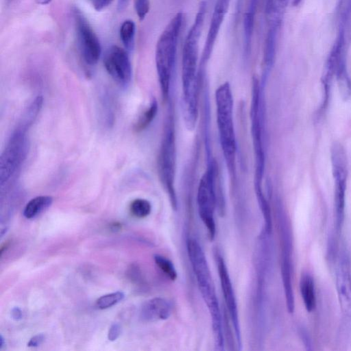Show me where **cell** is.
Listing matches in <instances>:
<instances>
[{"label":"cell","instance_id":"6da1fadb","mask_svg":"<svg viewBox=\"0 0 351 351\" xmlns=\"http://www.w3.org/2000/svg\"><path fill=\"white\" fill-rule=\"evenodd\" d=\"M206 3L199 4L195 21L186 36L182 57L183 112L188 115L198 112L197 98L200 80L197 77V64L199 43L203 29Z\"/></svg>","mask_w":351,"mask_h":351},{"label":"cell","instance_id":"7a4b0ae2","mask_svg":"<svg viewBox=\"0 0 351 351\" xmlns=\"http://www.w3.org/2000/svg\"><path fill=\"white\" fill-rule=\"evenodd\" d=\"M186 248L199 290L210 315L215 348L223 350L224 339L221 311L206 257L200 244L195 239H188Z\"/></svg>","mask_w":351,"mask_h":351},{"label":"cell","instance_id":"3957f363","mask_svg":"<svg viewBox=\"0 0 351 351\" xmlns=\"http://www.w3.org/2000/svg\"><path fill=\"white\" fill-rule=\"evenodd\" d=\"M182 22L183 14L182 12L177 13L166 26L156 43V66L164 100L167 98L169 95Z\"/></svg>","mask_w":351,"mask_h":351},{"label":"cell","instance_id":"277c9868","mask_svg":"<svg viewBox=\"0 0 351 351\" xmlns=\"http://www.w3.org/2000/svg\"><path fill=\"white\" fill-rule=\"evenodd\" d=\"M217 122L221 149L229 173L235 178L236 139L233 123V98L228 82L215 92Z\"/></svg>","mask_w":351,"mask_h":351},{"label":"cell","instance_id":"5b68a950","mask_svg":"<svg viewBox=\"0 0 351 351\" xmlns=\"http://www.w3.org/2000/svg\"><path fill=\"white\" fill-rule=\"evenodd\" d=\"M171 117L168 118L159 156V169L162 182L165 185L172 207L177 208V199L174 189L176 171V145L174 130Z\"/></svg>","mask_w":351,"mask_h":351},{"label":"cell","instance_id":"8992f818","mask_svg":"<svg viewBox=\"0 0 351 351\" xmlns=\"http://www.w3.org/2000/svg\"><path fill=\"white\" fill-rule=\"evenodd\" d=\"M215 171L213 167L208 169L201 178L197 190V206L199 217L207 229L210 240L216 233L215 210L217 204L215 190Z\"/></svg>","mask_w":351,"mask_h":351},{"label":"cell","instance_id":"52a82bcc","mask_svg":"<svg viewBox=\"0 0 351 351\" xmlns=\"http://www.w3.org/2000/svg\"><path fill=\"white\" fill-rule=\"evenodd\" d=\"M73 16L81 56L87 64L95 65L101 53L99 38L86 17L77 8L73 10Z\"/></svg>","mask_w":351,"mask_h":351},{"label":"cell","instance_id":"ba28073f","mask_svg":"<svg viewBox=\"0 0 351 351\" xmlns=\"http://www.w3.org/2000/svg\"><path fill=\"white\" fill-rule=\"evenodd\" d=\"M25 130L19 128L12 135L0 158V183L3 185L19 167L27 152Z\"/></svg>","mask_w":351,"mask_h":351},{"label":"cell","instance_id":"9c48e42d","mask_svg":"<svg viewBox=\"0 0 351 351\" xmlns=\"http://www.w3.org/2000/svg\"><path fill=\"white\" fill-rule=\"evenodd\" d=\"M259 82L258 79L255 77L253 79V93L251 108L252 130L256 160L255 187H261L265 165L259 117Z\"/></svg>","mask_w":351,"mask_h":351},{"label":"cell","instance_id":"30bf717a","mask_svg":"<svg viewBox=\"0 0 351 351\" xmlns=\"http://www.w3.org/2000/svg\"><path fill=\"white\" fill-rule=\"evenodd\" d=\"M216 261L225 304L228 311L231 322L232 323L238 348L239 350H241V334L238 315L237 300L232 287V284L226 263L220 254L216 255Z\"/></svg>","mask_w":351,"mask_h":351},{"label":"cell","instance_id":"8fae6325","mask_svg":"<svg viewBox=\"0 0 351 351\" xmlns=\"http://www.w3.org/2000/svg\"><path fill=\"white\" fill-rule=\"evenodd\" d=\"M106 70L119 84L127 85L132 77V66L128 52L117 45L110 47L104 58Z\"/></svg>","mask_w":351,"mask_h":351},{"label":"cell","instance_id":"7c38bea8","mask_svg":"<svg viewBox=\"0 0 351 351\" xmlns=\"http://www.w3.org/2000/svg\"><path fill=\"white\" fill-rule=\"evenodd\" d=\"M336 288L341 311L351 320V273L348 254L341 252L336 269Z\"/></svg>","mask_w":351,"mask_h":351},{"label":"cell","instance_id":"4fadbf2b","mask_svg":"<svg viewBox=\"0 0 351 351\" xmlns=\"http://www.w3.org/2000/svg\"><path fill=\"white\" fill-rule=\"evenodd\" d=\"M230 1L231 0H217L215 3L202 55L200 64L206 65L211 56L221 26L228 12Z\"/></svg>","mask_w":351,"mask_h":351},{"label":"cell","instance_id":"5bb4252c","mask_svg":"<svg viewBox=\"0 0 351 351\" xmlns=\"http://www.w3.org/2000/svg\"><path fill=\"white\" fill-rule=\"evenodd\" d=\"M172 312L171 303L163 298H154L143 304L141 309V318L147 322L168 319Z\"/></svg>","mask_w":351,"mask_h":351},{"label":"cell","instance_id":"9a60e30c","mask_svg":"<svg viewBox=\"0 0 351 351\" xmlns=\"http://www.w3.org/2000/svg\"><path fill=\"white\" fill-rule=\"evenodd\" d=\"M332 171L335 180H345L348 176V159L343 145L335 142L330 149Z\"/></svg>","mask_w":351,"mask_h":351},{"label":"cell","instance_id":"2e32d148","mask_svg":"<svg viewBox=\"0 0 351 351\" xmlns=\"http://www.w3.org/2000/svg\"><path fill=\"white\" fill-rule=\"evenodd\" d=\"M258 2V0H248L243 15V49L246 56L251 50Z\"/></svg>","mask_w":351,"mask_h":351},{"label":"cell","instance_id":"e0dca14e","mask_svg":"<svg viewBox=\"0 0 351 351\" xmlns=\"http://www.w3.org/2000/svg\"><path fill=\"white\" fill-rule=\"evenodd\" d=\"M280 28L267 27L263 47V65L267 73L271 67L276 56L277 40Z\"/></svg>","mask_w":351,"mask_h":351},{"label":"cell","instance_id":"ac0fdd59","mask_svg":"<svg viewBox=\"0 0 351 351\" xmlns=\"http://www.w3.org/2000/svg\"><path fill=\"white\" fill-rule=\"evenodd\" d=\"M300 290L306 311H313L316 306L315 289L313 278L308 272L301 275Z\"/></svg>","mask_w":351,"mask_h":351},{"label":"cell","instance_id":"d6986e66","mask_svg":"<svg viewBox=\"0 0 351 351\" xmlns=\"http://www.w3.org/2000/svg\"><path fill=\"white\" fill-rule=\"evenodd\" d=\"M346 180H335V209L336 228L339 231L343 224L345 218V205H346Z\"/></svg>","mask_w":351,"mask_h":351},{"label":"cell","instance_id":"ffe728a7","mask_svg":"<svg viewBox=\"0 0 351 351\" xmlns=\"http://www.w3.org/2000/svg\"><path fill=\"white\" fill-rule=\"evenodd\" d=\"M281 276L287 311L289 313H293V312L294 311L295 302L292 286L291 261H282Z\"/></svg>","mask_w":351,"mask_h":351},{"label":"cell","instance_id":"44dd1931","mask_svg":"<svg viewBox=\"0 0 351 351\" xmlns=\"http://www.w3.org/2000/svg\"><path fill=\"white\" fill-rule=\"evenodd\" d=\"M288 0H265V14L267 23H282Z\"/></svg>","mask_w":351,"mask_h":351},{"label":"cell","instance_id":"7402d4cb","mask_svg":"<svg viewBox=\"0 0 351 351\" xmlns=\"http://www.w3.org/2000/svg\"><path fill=\"white\" fill-rule=\"evenodd\" d=\"M53 202L50 196L41 195L32 199L25 206L23 215L27 219H32L49 208Z\"/></svg>","mask_w":351,"mask_h":351},{"label":"cell","instance_id":"603a6c76","mask_svg":"<svg viewBox=\"0 0 351 351\" xmlns=\"http://www.w3.org/2000/svg\"><path fill=\"white\" fill-rule=\"evenodd\" d=\"M337 13L339 31L343 32L348 38L351 33V0H339Z\"/></svg>","mask_w":351,"mask_h":351},{"label":"cell","instance_id":"cb8c5ba5","mask_svg":"<svg viewBox=\"0 0 351 351\" xmlns=\"http://www.w3.org/2000/svg\"><path fill=\"white\" fill-rule=\"evenodd\" d=\"M136 25L133 21L125 20L120 27L119 34L125 49L131 51L134 46Z\"/></svg>","mask_w":351,"mask_h":351},{"label":"cell","instance_id":"d4e9b609","mask_svg":"<svg viewBox=\"0 0 351 351\" xmlns=\"http://www.w3.org/2000/svg\"><path fill=\"white\" fill-rule=\"evenodd\" d=\"M154 259L158 267L167 277L171 281L176 280L178 273L174 265L169 259L160 254H155Z\"/></svg>","mask_w":351,"mask_h":351},{"label":"cell","instance_id":"484cf974","mask_svg":"<svg viewBox=\"0 0 351 351\" xmlns=\"http://www.w3.org/2000/svg\"><path fill=\"white\" fill-rule=\"evenodd\" d=\"M158 110V105L156 100H153L149 107L139 117L135 124L134 130L140 132L146 128L155 117Z\"/></svg>","mask_w":351,"mask_h":351},{"label":"cell","instance_id":"4316f807","mask_svg":"<svg viewBox=\"0 0 351 351\" xmlns=\"http://www.w3.org/2000/svg\"><path fill=\"white\" fill-rule=\"evenodd\" d=\"M130 209L131 213L136 217L144 218L150 214L152 206L147 199L139 198L132 202Z\"/></svg>","mask_w":351,"mask_h":351},{"label":"cell","instance_id":"83f0119b","mask_svg":"<svg viewBox=\"0 0 351 351\" xmlns=\"http://www.w3.org/2000/svg\"><path fill=\"white\" fill-rule=\"evenodd\" d=\"M42 104V97H37L28 107L23 121V124L20 128L25 130L28 128V127L32 123L34 119L36 117L38 113L39 112Z\"/></svg>","mask_w":351,"mask_h":351},{"label":"cell","instance_id":"f1b7e54d","mask_svg":"<svg viewBox=\"0 0 351 351\" xmlns=\"http://www.w3.org/2000/svg\"><path fill=\"white\" fill-rule=\"evenodd\" d=\"M124 298V293L121 291H117L104 295L96 301V306L99 309L110 308L119 302Z\"/></svg>","mask_w":351,"mask_h":351},{"label":"cell","instance_id":"f546056e","mask_svg":"<svg viewBox=\"0 0 351 351\" xmlns=\"http://www.w3.org/2000/svg\"><path fill=\"white\" fill-rule=\"evenodd\" d=\"M134 8L139 20H144L149 10V0H134Z\"/></svg>","mask_w":351,"mask_h":351},{"label":"cell","instance_id":"4dcf8cb0","mask_svg":"<svg viewBox=\"0 0 351 351\" xmlns=\"http://www.w3.org/2000/svg\"><path fill=\"white\" fill-rule=\"evenodd\" d=\"M121 327L118 324H113L109 328L108 339L109 341H115L120 335Z\"/></svg>","mask_w":351,"mask_h":351},{"label":"cell","instance_id":"1f68e13d","mask_svg":"<svg viewBox=\"0 0 351 351\" xmlns=\"http://www.w3.org/2000/svg\"><path fill=\"white\" fill-rule=\"evenodd\" d=\"M45 339V335L43 334H38L32 337L28 343V347H37L42 343Z\"/></svg>","mask_w":351,"mask_h":351},{"label":"cell","instance_id":"d6a6232c","mask_svg":"<svg viewBox=\"0 0 351 351\" xmlns=\"http://www.w3.org/2000/svg\"><path fill=\"white\" fill-rule=\"evenodd\" d=\"M299 333L306 349L311 350V341L308 335L307 334V332L305 330L300 328Z\"/></svg>","mask_w":351,"mask_h":351},{"label":"cell","instance_id":"836d02e7","mask_svg":"<svg viewBox=\"0 0 351 351\" xmlns=\"http://www.w3.org/2000/svg\"><path fill=\"white\" fill-rule=\"evenodd\" d=\"M112 1L113 0H97L93 4V6L96 10L99 11L107 7Z\"/></svg>","mask_w":351,"mask_h":351},{"label":"cell","instance_id":"e575fe53","mask_svg":"<svg viewBox=\"0 0 351 351\" xmlns=\"http://www.w3.org/2000/svg\"><path fill=\"white\" fill-rule=\"evenodd\" d=\"M11 315L13 319L15 320H20L22 318V311L18 307H14L12 308Z\"/></svg>","mask_w":351,"mask_h":351},{"label":"cell","instance_id":"d590c367","mask_svg":"<svg viewBox=\"0 0 351 351\" xmlns=\"http://www.w3.org/2000/svg\"><path fill=\"white\" fill-rule=\"evenodd\" d=\"M128 0H118L117 8L119 11H121L127 6Z\"/></svg>","mask_w":351,"mask_h":351},{"label":"cell","instance_id":"8d00e7d4","mask_svg":"<svg viewBox=\"0 0 351 351\" xmlns=\"http://www.w3.org/2000/svg\"><path fill=\"white\" fill-rule=\"evenodd\" d=\"M112 230H119L121 227V224L117 222H114L111 224Z\"/></svg>","mask_w":351,"mask_h":351},{"label":"cell","instance_id":"74e56055","mask_svg":"<svg viewBox=\"0 0 351 351\" xmlns=\"http://www.w3.org/2000/svg\"><path fill=\"white\" fill-rule=\"evenodd\" d=\"M38 4L46 5L50 3L52 0H35Z\"/></svg>","mask_w":351,"mask_h":351},{"label":"cell","instance_id":"f35d334b","mask_svg":"<svg viewBox=\"0 0 351 351\" xmlns=\"http://www.w3.org/2000/svg\"><path fill=\"white\" fill-rule=\"evenodd\" d=\"M9 246V243L6 242L4 244H3L1 247V255L3 253L5 248L7 249Z\"/></svg>","mask_w":351,"mask_h":351},{"label":"cell","instance_id":"ab89813d","mask_svg":"<svg viewBox=\"0 0 351 351\" xmlns=\"http://www.w3.org/2000/svg\"><path fill=\"white\" fill-rule=\"evenodd\" d=\"M3 344H4V339L2 337V335H1V337H0V348H3Z\"/></svg>","mask_w":351,"mask_h":351},{"label":"cell","instance_id":"60d3db41","mask_svg":"<svg viewBox=\"0 0 351 351\" xmlns=\"http://www.w3.org/2000/svg\"><path fill=\"white\" fill-rule=\"evenodd\" d=\"M302 0H293V5H298V4H300V3L301 2Z\"/></svg>","mask_w":351,"mask_h":351}]
</instances>
